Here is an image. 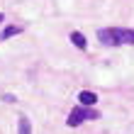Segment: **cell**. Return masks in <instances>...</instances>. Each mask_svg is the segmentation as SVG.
Returning a JSON list of instances; mask_svg holds the SVG:
<instances>
[{
  "label": "cell",
  "mask_w": 134,
  "mask_h": 134,
  "mask_svg": "<svg viewBox=\"0 0 134 134\" xmlns=\"http://www.w3.org/2000/svg\"><path fill=\"white\" fill-rule=\"evenodd\" d=\"M78 100H81V105L93 107L98 102V95H95V93H90V90H81V93H78Z\"/></svg>",
  "instance_id": "obj_3"
},
{
  "label": "cell",
  "mask_w": 134,
  "mask_h": 134,
  "mask_svg": "<svg viewBox=\"0 0 134 134\" xmlns=\"http://www.w3.org/2000/svg\"><path fill=\"white\" fill-rule=\"evenodd\" d=\"M20 134H32V129H29V120H27V117H20Z\"/></svg>",
  "instance_id": "obj_5"
},
{
  "label": "cell",
  "mask_w": 134,
  "mask_h": 134,
  "mask_svg": "<svg viewBox=\"0 0 134 134\" xmlns=\"http://www.w3.org/2000/svg\"><path fill=\"white\" fill-rule=\"evenodd\" d=\"M98 39L105 46H122V44H134V29L124 27H105L98 32Z\"/></svg>",
  "instance_id": "obj_1"
},
{
  "label": "cell",
  "mask_w": 134,
  "mask_h": 134,
  "mask_svg": "<svg viewBox=\"0 0 134 134\" xmlns=\"http://www.w3.org/2000/svg\"><path fill=\"white\" fill-rule=\"evenodd\" d=\"M85 120H100V112L95 107H85V105L73 107L71 115H68V120H66V124L68 127H78V124H83Z\"/></svg>",
  "instance_id": "obj_2"
},
{
  "label": "cell",
  "mask_w": 134,
  "mask_h": 134,
  "mask_svg": "<svg viewBox=\"0 0 134 134\" xmlns=\"http://www.w3.org/2000/svg\"><path fill=\"white\" fill-rule=\"evenodd\" d=\"M22 29L20 27H5V32H3V39H10V37H15V34H20Z\"/></svg>",
  "instance_id": "obj_6"
},
{
  "label": "cell",
  "mask_w": 134,
  "mask_h": 134,
  "mask_svg": "<svg viewBox=\"0 0 134 134\" xmlns=\"http://www.w3.org/2000/svg\"><path fill=\"white\" fill-rule=\"evenodd\" d=\"M71 42H73V46H76V49H81V51H85V49H88V42H85V37L81 34V32H71Z\"/></svg>",
  "instance_id": "obj_4"
},
{
  "label": "cell",
  "mask_w": 134,
  "mask_h": 134,
  "mask_svg": "<svg viewBox=\"0 0 134 134\" xmlns=\"http://www.w3.org/2000/svg\"><path fill=\"white\" fill-rule=\"evenodd\" d=\"M3 20H5V15H3V12H0V22H3Z\"/></svg>",
  "instance_id": "obj_7"
}]
</instances>
